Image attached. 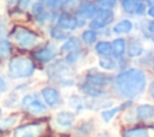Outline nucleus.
Returning <instances> with one entry per match:
<instances>
[{
	"mask_svg": "<svg viewBox=\"0 0 154 137\" xmlns=\"http://www.w3.org/2000/svg\"><path fill=\"white\" fill-rule=\"evenodd\" d=\"M113 91L122 100H135L148 88L147 72L141 67H128L113 77Z\"/></svg>",
	"mask_w": 154,
	"mask_h": 137,
	"instance_id": "obj_1",
	"label": "nucleus"
},
{
	"mask_svg": "<svg viewBox=\"0 0 154 137\" xmlns=\"http://www.w3.org/2000/svg\"><path fill=\"white\" fill-rule=\"evenodd\" d=\"M7 37L19 49H25V50L35 49L40 43L45 41L41 31L23 23L12 24Z\"/></svg>",
	"mask_w": 154,
	"mask_h": 137,
	"instance_id": "obj_2",
	"label": "nucleus"
},
{
	"mask_svg": "<svg viewBox=\"0 0 154 137\" xmlns=\"http://www.w3.org/2000/svg\"><path fill=\"white\" fill-rule=\"evenodd\" d=\"M35 72V62L31 58L25 55H14L8 60L7 75L13 78H29Z\"/></svg>",
	"mask_w": 154,
	"mask_h": 137,
	"instance_id": "obj_3",
	"label": "nucleus"
},
{
	"mask_svg": "<svg viewBox=\"0 0 154 137\" xmlns=\"http://www.w3.org/2000/svg\"><path fill=\"white\" fill-rule=\"evenodd\" d=\"M29 18L40 28L46 29L51 23H54L57 13L51 12L42 0H35L29 8Z\"/></svg>",
	"mask_w": 154,
	"mask_h": 137,
	"instance_id": "obj_4",
	"label": "nucleus"
},
{
	"mask_svg": "<svg viewBox=\"0 0 154 137\" xmlns=\"http://www.w3.org/2000/svg\"><path fill=\"white\" fill-rule=\"evenodd\" d=\"M54 23L60 26L61 29H64L65 31L70 32V34H73L75 31L77 30H81L83 28H85L88 24L85 22H83L82 19H79L75 13H71V12H58L57 13V17L54 19Z\"/></svg>",
	"mask_w": 154,
	"mask_h": 137,
	"instance_id": "obj_5",
	"label": "nucleus"
},
{
	"mask_svg": "<svg viewBox=\"0 0 154 137\" xmlns=\"http://www.w3.org/2000/svg\"><path fill=\"white\" fill-rule=\"evenodd\" d=\"M117 18H118L117 11L100 8L97 11V13L95 14V17L88 22L87 26H89V28H91V29H94V30L100 32V31H102V30H105L107 28H111Z\"/></svg>",
	"mask_w": 154,
	"mask_h": 137,
	"instance_id": "obj_6",
	"label": "nucleus"
},
{
	"mask_svg": "<svg viewBox=\"0 0 154 137\" xmlns=\"http://www.w3.org/2000/svg\"><path fill=\"white\" fill-rule=\"evenodd\" d=\"M136 28H137V20L126 17V16H120L116 19V22L111 26V31L113 36H124L129 37L134 34H136Z\"/></svg>",
	"mask_w": 154,
	"mask_h": 137,
	"instance_id": "obj_7",
	"label": "nucleus"
},
{
	"mask_svg": "<svg viewBox=\"0 0 154 137\" xmlns=\"http://www.w3.org/2000/svg\"><path fill=\"white\" fill-rule=\"evenodd\" d=\"M59 53V47L53 41H43L40 43L32 52V56L40 62H51L53 61Z\"/></svg>",
	"mask_w": 154,
	"mask_h": 137,
	"instance_id": "obj_8",
	"label": "nucleus"
},
{
	"mask_svg": "<svg viewBox=\"0 0 154 137\" xmlns=\"http://www.w3.org/2000/svg\"><path fill=\"white\" fill-rule=\"evenodd\" d=\"M65 64H66L65 60L54 61L48 68V75L53 81L55 79L61 85H72L73 82L72 78L70 77V68Z\"/></svg>",
	"mask_w": 154,
	"mask_h": 137,
	"instance_id": "obj_9",
	"label": "nucleus"
},
{
	"mask_svg": "<svg viewBox=\"0 0 154 137\" xmlns=\"http://www.w3.org/2000/svg\"><path fill=\"white\" fill-rule=\"evenodd\" d=\"M126 38V56L129 59H140L147 50L146 41L137 34H134Z\"/></svg>",
	"mask_w": 154,
	"mask_h": 137,
	"instance_id": "obj_10",
	"label": "nucleus"
},
{
	"mask_svg": "<svg viewBox=\"0 0 154 137\" xmlns=\"http://www.w3.org/2000/svg\"><path fill=\"white\" fill-rule=\"evenodd\" d=\"M85 82L96 88H105L113 82V77L97 68H89L85 72Z\"/></svg>",
	"mask_w": 154,
	"mask_h": 137,
	"instance_id": "obj_11",
	"label": "nucleus"
},
{
	"mask_svg": "<svg viewBox=\"0 0 154 137\" xmlns=\"http://www.w3.org/2000/svg\"><path fill=\"white\" fill-rule=\"evenodd\" d=\"M22 106L30 113L41 115L47 112V106L40 100L36 93H29L22 99Z\"/></svg>",
	"mask_w": 154,
	"mask_h": 137,
	"instance_id": "obj_12",
	"label": "nucleus"
},
{
	"mask_svg": "<svg viewBox=\"0 0 154 137\" xmlns=\"http://www.w3.org/2000/svg\"><path fill=\"white\" fill-rule=\"evenodd\" d=\"M99 10L100 7L97 6L96 0H81L77 10L75 11V14L88 24V22L95 17Z\"/></svg>",
	"mask_w": 154,
	"mask_h": 137,
	"instance_id": "obj_13",
	"label": "nucleus"
},
{
	"mask_svg": "<svg viewBox=\"0 0 154 137\" xmlns=\"http://www.w3.org/2000/svg\"><path fill=\"white\" fill-rule=\"evenodd\" d=\"M45 127L38 123H30L16 127L13 131V137H38L43 132Z\"/></svg>",
	"mask_w": 154,
	"mask_h": 137,
	"instance_id": "obj_14",
	"label": "nucleus"
},
{
	"mask_svg": "<svg viewBox=\"0 0 154 137\" xmlns=\"http://www.w3.org/2000/svg\"><path fill=\"white\" fill-rule=\"evenodd\" d=\"M134 115L137 121L149 123L154 120V105L149 102L140 103L134 109Z\"/></svg>",
	"mask_w": 154,
	"mask_h": 137,
	"instance_id": "obj_15",
	"label": "nucleus"
},
{
	"mask_svg": "<svg viewBox=\"0 0 154 137\" xmlns=\"http://www.w3.org/2000/svg\"><path fill=\"white\" fill-rule=\"evenodd\" d=\"M126 42L128 38L124 36H113L111 38L112 44V56L117 60L126 56Z\"/></svg>",
	"mask_w": 154,
	"mask_h": 137,
	"instance_id": "obj_16",
	"label": "nucleus"
},
{
	"mask_svg": "<svg viewBox=\"0 0 154 137\" xmlns=\"http://www.w3.org/2000/svg\"><path fill=\"white\" fill-rule=\"evenodd\" d=\"M46 32L49 37L51 41L55 42V43H61L64 42L71 34L65 31L64 29H61L60 26H58L55 23H51L47 28H46Z\"/></svg>",
	"mask_w": 154,
	"mask_h": 137,
	"instance_id": "obj_17",
	"label": "nucleus"
},
{
	"mask_svg": "<svg viewBox=\"0 0 154 137\" xmlns=\"http://www.w3.org/2000/svg\"><path fill=\"white\" fill-rule=\"evenodd\" d=\"M78 36H79V40H81L83 47H91L100 38L99 31H96V30H94L89 26H85V28L81 29V32H79Z\"/></svg>",
	"mask_w": 154,
	"mask_h": 137,
	"instance_id": "obj_18",
	"label": "nucleus"
},
{
	"mask_svg": "<svg viewBox=\"0 0 154 137\" xmlns=\"http://www.w3.org/2000/svg\"><path fill=\"white\" fill-rule=\"evenodd\" d=\"M82 47H83V44H82V42L79 40V36L78 35H75V34H71L64 42L60 43V46H59V53L66 54V53H70L72 50L79 49Z\"/></svg>",
	"mask_w": 154,
	"mask_h": 137,
	"instance_id": "obj_19",
	"label": "nucleus"
},
{
	"mask_svg": "<svg viewBox=\"0 0 154 137\" xmlns=\"http://www.w3.org/2000/svg\"><path fill=\"white\" fill-rule=\"evenodd\" d=\"M41 95L43 97V101L46 102V105L54 107L60 102V93L53 88V87H45L41 90Z\"/></svg>",
	"mask_w": 154,
	"mask_h": 137,
	"instance_id": "obj_20",
	"label": "nucleus"
},
{
	"mask_svg": "<svg viewBox=\"0 0 154 137\" xmlns=\"http://www.w3.org/2000/svg\"><path fill=\"white\" fill-rule=\"evenodd\" d=\"M94 52L99 56H111L112 55V44H111V38H103L100 37L97 42L93 46Z\"/></svg>",
	"mask_w": 154,
	"mask_h": 137,
	"instance_id": "obj_21",
	"label": "nucleus"
},
{
	"mask_svg": "<svg viewBox=\"0 0 154 137\" xmlns=\"http://www.w3.org/2000/svg\"><path fill=\"white\" fill-rule=\"evenodd\" d=\"M76 119V115L73 112L71 111H60L57 113L55 115V121L59 126H63V127H67V126H71L73 124Z\"/></svg>",
	"mask_w": 154,
	"mask_h": 137,
	"instance_id": "obj_22",
	"label": "nucleus"
},
{
	"mask_svg": "<svg viewBox=\"0 0 154 137\" xmlns=\"http://www.w3.org/2000/svg\"><path fill=\"white\" fill-rule=\"evenodd\" d=\"M137 4H138V1H136V0H119L118 8H119L122 16H126V17L134 18Z\"/></svg>",
	"mask_w": 154,
	"mask_h": 137,
	"instance_id": "obj_23",
	"label": "nucleus"
},
{
	"mask_svg": "<svg viewBox=\"0 0 154 137\" xmlns=\"http://www.w3.org/2000/svg\"><path fill=\"white\" fill-rule=\"evenodd\" d=\"M79 89H81L82 93H84L89 97H103V96L107 95V93L105 90H102L100 88H96V87H93V85H90L87 82L83 83V84H81L79 85Z\"/></svg>",
	"mask_w": 154,
	"mask_h": 137,
	"instance_id": "obj_24",
	"label": "nucleus"
},
{
	"mask_svg": "<svg viewBox=\"0 0 154 137\" xmlns=\"http://www.w3.org/2000/svg\"><path fill=\"white\" fill-rule=\"evenodd\" d=\"M99 66L105 71H114L119 68L118 60L111 56H100L99 58Z\"/></svg>",
	"mask_w": 154,
	"mask_h": 137,
	"instance_id": "obj_25",
	"label": "nucleus"
},
{
	"mask_svg": "<svg viewBox=\"0 0 154 137\" xmlns=\"http://www.w3.org/2000/svg\"><path fill=\"white\" fill-rule=\"evenodd\" d=\"M122 137H149V131L144 126H134L129 127L123 132Z\"/></svg>",
	"mask_w": 154,
	"mask_h": 137,
	"instance_id": "obj_26",
	"label": "nucleus"
},
{
	"mask_svg": "<svg viewBox=\"0 0 154 137\" xmlns=\"http://www.w3.org/2000/svg\"><path fill=\"white\" fill-rule=\"evenodd\" d=\"M12 49H13V43L8 37L0 40V59L1 60L8 59L12 53Z\"/></svg>",
	"mask_w": 154,
	"mask_h": 137,
	"instance_id": "obj_27",
	"label": "nucleus"
},
{
	"mask_svg": "<svg viewBox=\"0 0 154 137\" xmlns=\"http://www.w3.org/2000/svg\"><path fill=\"white\" fill-rule=\"evenodd\" d=\"M123 109L122 105L120 106H113V107H108V108H105L102 112H101V118L105 123H111L113 120V118Z\"/></svg>",
	"mask_w": 154,
	"mask_h": 137,
	"instance_id": "obj_28",
	"label": "nucleus"
},
{
	"mask_svg": "<svg viewBox=\"0 0 154 137\" xmlns=\"http://www.w3.org/2000/svg\"><path fill=\"white\" fill-rule=\"evenodd\" d=\"M83 55H84V49H83V47H82V48H79V49L72 50V52H70V53H66L64 60H65L66 64L72 65V64H77V62L83 58Z\"/></svg>",
	"mask_w": 154,
	"mask_h": 137,
	"instance_id": "obj_29",
	"label": "nucleus"
},
{
	"mask_svg": "<svg viewBox=\"0 0 154 137\" xmlns=\"http://www.w3.org/2000/svg\"><path fill=\"white\" fill-rule=\"evenodd\" d=\"M67 103L70 107L75 108L77 112H82L85 109V100L78 95H71L67 100Z\"/></svg>",
	"mask_w": 154,
	"mask_h": 137,
	"instance_id": "obj_30",
	"label": "nucleus"
},
{
	"mask_svg": "<svg viewBox=\"0 0 154 137\" xmlns=\"http://www.w3.org/2000/svg\"><path fill=\"white\" fill-rule=\"evenodd\" d=\"M10 28H11L10 18L6 14H0V40L8 36Z\"/></svg>",
	"mask_w": 154,
	"mask_h": 137,
	"instance_id": "obj_31",
	"label": "nucleus"
},
{
	"mask_svg": "<svg viewBox=\"0 0 154 137\" xmlns=\"http://www.w3.org/2000/svg\"><path fill=\"white\" fill-rule=\"evenodd\" d=\"M42 1L46 5V7L53 13L60 12L61 7H63V4L65 2V0H42Z\"/></svg>",
	"mask_w": 154,
	"mask_h": 137,
	"instance_id": "obj_32",
	"label": "nucleus"
},
{
	"mask_svg": "<svg viewBox=\"0 0 154 137\" xmlns=\"http://www.w3.org/2000/svg\"><path fill=\"white\" fill-rule=\"evenodd\" d=\"M34 1H35V0H17L16 7L12 8V10H16V11L23 13V14H28L29 8H30V6L32 5Z\"/></svg>",
	"mask_w": 154,
	"mask_h": 137,
	"instance_id": "obj_33",
	"label": "nucleus"
},
{
	"mask_svg": "<svg viewBox=\"0 0 154 137\" xmlns=\"http://www.w3.org/2000/svg\"><path fill=\"white\" fill-rule=\"evenodd\" d=\"M96 4L100 8L117 11L118 5H119V0H96Z\"/></svg>",
	"mask_w": 154,
	"mask_h": 137,
	"instance_id": "obj_34",
	"label": "nucleus"
},
{
	"mask_svg": "<svg viewBox=\"0 0 154 137\" xmlns=\"http://www.w3.org/2000/svg\"><path fill=\"white\" fill-rule=\"evenodd\" d=\"M79 2H81V0H65V2L63 4L61 11H63V12H71V13H75V11L77 10Z\"/></svg>",
	"mask_w": 154,
	"mask_h": 137,
	"instance_id": "obj_35",
	"label": "nucleus"
},
{
	"mask_svg": "<svg viewBox=\"0 0 154 137\" xmlns=\"http://www.w3.org/2000/svg\"><path fill=\"white\" fill-rule=\"evenodd\" d=\"M17 123V119L14 117H8V118H5L2 120H0V129H8L11 127L12 125H14Z\"/></svg>",
	"mask_w": 154,
	"mask_h": 137,
	"instance_id": "obj_36",
	"label": "nucleus"
},
{
	"mask_svg": "<svg viewBox=\"0 0 154 137\" xmlns=\"http://www.w3.org/2000/svg\"><path fill=\"white\" fill-rule=\"evenodd\" d=\"M146 25H147L148 31H149L150 34H154V18H152V19H148V18H147Z\"/></svg>",
	"mask_w": 154,
	"mask_h": 137,
	"instance_id": "obj_37",
	"label": "nucleus"
},
{
	"mask_svg": "<svg viewBox=\"0 0 154 137\" xmlns=\"http://www.w3.org/2000/svg\"><path fill=\"white\" fill-rule=\"evenodd\" d=\"M147 90H148V95H149V97L154 101V79L148 84V88H147Z\"/></svg>",
	"mask_w": 154,
	"mask_h": 137,
	"instance_id": "obj_38",
	"label": "nucleus"
},
{
	"mask_svg": "<svg viewBox=\"0 0 154 137\" xmlns=\"http://www.w3.org/2000/svg\"><path fill=\"white\" fill-rule=\"evenodd\" d=\"M146 18H148V19H152V18H154V5H152V6H148V8H147V14H146Z\"/></svg>",
	"mask_w": 154,
	"mask_h": 137,
	"instance_id": "obj_39",
	"label": "nucleus"
},
{
	"mask_svg": "<svg viewBox=\"0 0 154 137\" xmlns=\"http://www.w3.org/2000/svg\"><path fill=\"white\" fill-rule=\"evenodd\" d=\"M5 90H6V82H5V79L0 76V94H2Z\"/></svg>",
	"mask_w": 154,
	"mask_h": 137,
	"instance_id": "obj_40",
	"label": "nucleus"
},
{
	"mask_svg": "<svg viewBox=\"0 0 154 137\" xmlns=\"http://www.w3.org/2000/svg\"><path fill=\"white\" fill-rule=\"evenodd\" d=\"M150 67H152V71H153V73H154V54H153L152 60H150Z\"/></svg>",
	"mask_w": 154,
	"mask_h": 137,
	"instance_id": "obj_41",
	"label": "nucleus"
},
{
	"mask_svg": "<svg viewBox=\"0 0 154 137\" xmlns=\"http://www.w3.org/2000/svg\"><path fill=\"white\" fill-rule=\"evenodd\" d=\"M149 42L152 43V46H153V49H154V34H152V36H150V40H149Z\"/></svg>",
	"mask_w": 154,
	"mask_h": 137,
	"instance_id": "obj_42",
	"label": "nucleus"
},
{
	"mask_svg": "<svg viewBox=\"0 0 154 137\" xmlns=\"http://www.w3.org/2000/svg\"><path fill=\"white\" fill-rule=\"evenodd\" d=\"M146 4H147V6H152V5H154V0H147Z\"/></svg>",
	"mask_w": 154,
	"mask_h": 137,
	"instance_id": "obj_43",
	"label": "nucleus"
},
{
	"mask_svg": "<svg viewBox=\"0 0 154 137\" xmlns=\"http://www.w3.org/2000/svg\"><path fill=\"white\" fill-rule=\"evenodd\" d=\"M97 137H108V135H107L106 132H102V133H100Z\"/></svg>",
	"mask_w": 154,
	"mask_h": 137,
	"instance_id": "obj_44",
	"label": "nucleus"
},
{
	"mask_svg": "<svg viewBox=\"0 0 154 137\" xmlns=\"http://www.w3.org/2000/svg\"><path fill=\"white\" fill-rule=\"evenodd\" d=\"M136 1H138V2H146L147 0H136Z\"/></svg>",
	"mask_w": 154,
	"mask_h": 137,
	"instance_id": "obj_45",
	"label": "nucleus"
},
{
	"mask_svg": "<svg viewBox=\"0 0 154 137\" xmlns=\"http://www.w3.org/2000/svg\"><path fill=\"white\" fill-rule=\"evenodd\" d=\"M1 114H2V111H1V108H0V118H1Z\"/></svg>",
	"mask_w": 154,
	"mask_h": 137,
	"instance_id": "obj_46",
	"label": "nucleus"
}]
</instances>
